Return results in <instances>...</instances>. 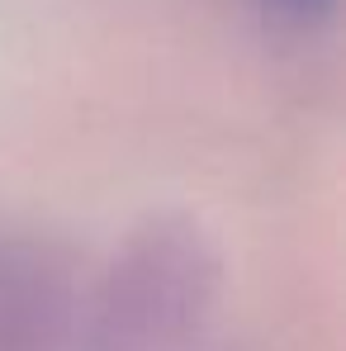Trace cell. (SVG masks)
Listing matches in <instances>:
<instances>
[{
	"label": "cell",
	"mask_w": 346,
	"mask_h": 351,
	"mask_svg": "<svg viewBox=\"0 0 346 351\" xmlns=\"http://www.w3.org/2000/svg\"><path fill=\"white\" fill-rule=\"evenodd\" d=\"M71 323L66 266L38 242H0V351H58Z\"/></svg>",
	"instance_id": "obj_2"
},
{
	"label": "cell",
	"mask_w": 346,
	"mask_h": 351,
	"mask_svg": "<svg viewBox=\"0 0 346 351\" xmlns=\"http://www.w3.org/2000/svg\"><path fill=\"white\" fill-rule=\"evenodd\" d=\"M223 294V252L195 219L133 228L86 304L90 351H166L195 337Z\"/></svg>",
	"instance_id": "obj_1"
},
{
	"label": "cell",
	"mask_w": 346,
	"mask_h": 351,
	"mask_svg": "<svg viewBox=\"0 0 346 351\" xmlns=\"http://www.w3.org/2000/svg\"><path fill=\"white\" fill-rule=\"evenodd\" d=\"M275 14H285V19H299V24H308V19H323L328 10H332V0H266Z\"/></svg>",
	"instance_id": "obj_3"
}]
</instances>
